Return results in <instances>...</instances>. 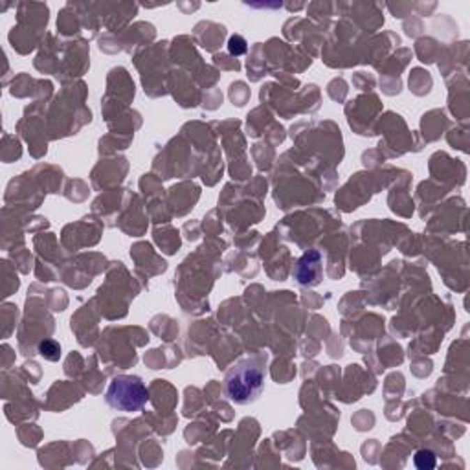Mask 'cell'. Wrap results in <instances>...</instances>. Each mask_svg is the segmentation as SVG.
I'll list each match as a JSON object with an SVG mask.
<instances>
[{"mask_svg": "<svg viewBox=\"0 0 470 470\" xmlns=\"http://www.w3.org/2000/svg\"><path fill=\"white\" fill-rule=\"evenodd\" d=\"M414 465H416L419 470L435 469V465H437V461H435V454L432 450L423 448V450H419L416 455H414Z\"/></svg>", "mask_w": 470, "mask_h": 470, "instance_id": "cell-4", "label": "cell"}, {"mask_svg": "<svg viewBox=\"0 0 470 470\" xmlns=\"http://www.w3.org/2000/svg\"><path fill=\"white\" fill-rule=\"evenodd\" d=\"M265 371L255 361H241L225 377L226 397L235 404H248L261 395Z\"/></svg>", "mask_w": 470, "mask_h": 470, "instance_id": "cell-1", "label": "cell"}, {"mask_svg": "<svg viewBox=\"0 0 470 470\" xmlns=\"http://www.w3.org/2000/svg\"><path fill=\"white\" fill-rule=\"evenodd\" d=\"M39 353H40V356H45V358H48V361H52V362L59 361L61 358V347H59V344L54 340L40 342Z\"/></svg>", "mask_w": 470, "mask_h": 470, "instance_id": "cell-5", "label": "cell"}, {"mask_svg": "<svg viewBox=\"0 0 470 470\" xmlns=\"http://www.w3.org/2000/svg\"><path fill=\"white\" fill-rule=\"evenodd\" d=\"M107 404L118 411L135 414L140 411L147 400H149V390L144 384V380L136 375H120L110 380L105 393Z\"/></svg>", "mask_w": 470, "mask_h": 470, "instance_id": "cell-2", "label": "cell"}, {"mask_svg": "<svg viewBox=\"0 0 470 470\" xmlns=\"http://www.w3.org/2000/svg\"><path fill=\"white\" fill-rule=\"evenodd\" d=\"M228 50L232 55H243L246 52V40L241 36H232L228 43Z\"/></svg>", "mask_w": 470, "mask_h": 470, "instance_id": "cell-6", "label": "cell"}, {"mask_svg": "<svg viewBox=\"0 0 470 470\" xmlns=\"http://www.w3.org/2000/svg\"><path fill=\"white\" fill-rule=\"evenodd\" d=\"M294 280L301 287L320 285L324 278V266H321V254L318 250H309L301 255L294 266Z\"/></svg>", "mask_w": 470, "mask_h": 470, "instance_id": "cell-3", "label": "cell"}]
</instances>
